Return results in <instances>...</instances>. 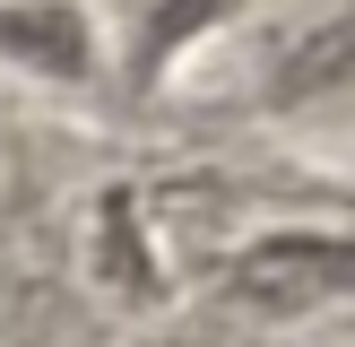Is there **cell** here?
Instances as JSON below:
<instances>
[{
	"label": "cell",
	"instance_id": "obj_3",
	"mask_svg": "<svg viewBox=\"0 0 355 347\" xmlns=\"http://www.w3.org/2000/svg\"><path fill=\"white\" fill-rule=\"evenodd\" d=\"M355 87V0L321 9L304 35H286V52L269 61V104H321V96H347Z\"/></svg>",
	"mask_w": 355,
	"mask_h": 347
},
{
	"label": "cell",
	"instance_id": "obj_2",
	"mask_svg": "<svg viewBox=\"0 0 355 347\" xmlns=\"http://www.w3.org/2000/svg\"><path fill=\"white\" fill-rule=\"evenodd\" d=\"M0 61L78 87L96 78V17L78 0H0Z\"/></svg>",
	"mask_w": 355,
	"mask_h": 347
},
{
	"label": "cell",
	"instance_id": "obj_1",
	"mask_svg": "<svg viewBox=\"0 0 355 347\" xmlns=\"http://www.w3.org/2000/svg\"><path fill=\"white\" fill-rule=\"evenodd\" d=\"M225 312H252V321H295V312H321L355 295V235H321V226H277V235L243 243L217 278Z\"/></svg>",
	"mask_w": 355,
	"mask_h": 347
}]
</instances>
